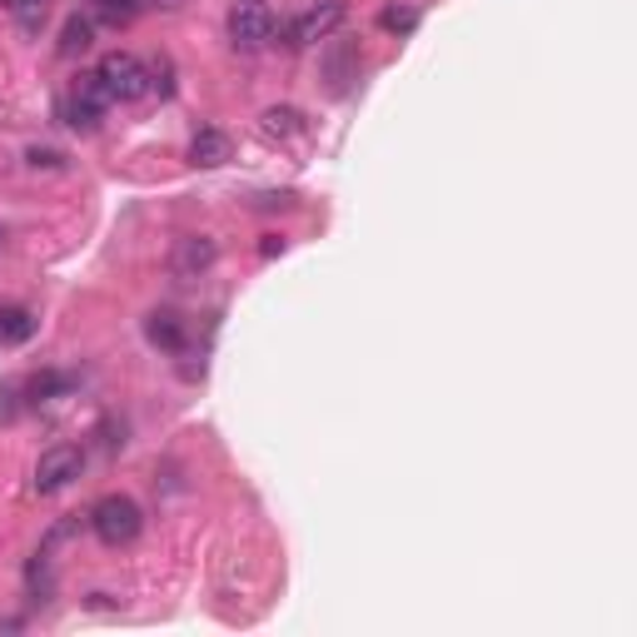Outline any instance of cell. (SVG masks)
<instances>
[{"mask_svg": "<svg viewBox=\"0 0 637 637\" xmlns=\"http://www.w3.org/2000/svg\"><path fill=\"white\" fill-rule=\"evenodd\" d=\"M230 155H234V140L224 135V130H199V135L189 140V165H199V169L230 165Z\"/></svg>", "mask_w": 637, "mask_h": 637, "instance_id": "9", "label": "cell"}, {"mask_svg": "<svg viewBox=\"0 0 637 637\" xmlns=\"http://www.w3.org/2000/svg\"><path fill=\"white\" fill-rule=\"evenodd\" d=\"M160 6H175V0H160Z\"/></svg>", "mask_w": 637, "mask_h": 637, "instance_id": "20", "label": "cell"}, {"mask_svg": "<svg viewBox=\"0 0 637 637\" xmlns=\"http://www.w3.org/2000/svg\"><path fill=\"white\" fill-rule=\"evenodd\" d=\"M230 41L240 51H264L274 41V11L270 0H234L230 6Z\"/></svg>", "mask_w": 637, "mask_h": 637, "instance_id": "3", "label": "cell"}, {"mask_svg": "<svg viewBox=\"0 0 637 637\" xmlns=\"http://www.w3.org/2000/svg\"><path fill=\"white\" fill-rule=\"evenodd\" d=\"M329 41H334V35H329ZM359 65H364V55H359V45H354V41H334V45H329V55H325L329 90H334V95H344L349 85L359 80Z\"/></svg>", "mask_w": 637, "mask_h": 637, "instance_id": "8", "label": "cell"}, {"mask_svg": "<svg viewBox=\"0 0 637 637\" xmlns=\"http://www.w3.org/2000/svg\"><path fill=\"white\" fill-rule=\"evenodd\" d=\"M140 528H145V513H140V503L125 498V493H105L90 508V534L100 538L105 548H130L140 538Z\"/></svg>", "mask_w": 637, "mask_h": 637, "instance_id": "1", "label": "cell"}, {"mask_svg": "<svg viewBox=\"0 0 637 637\" xmlns=\"http://www.w3.org/2000/svg\"><path fill=\"white\" fill-rule=\"evenodd\" d=\"M260 254H264V260H274V254H284V240H279V234H264V240H260Z\"/></svg>", "mask_w": 637, "mask_h": 637, "instance_id": "19", "label": "cell"}, {"mask_svg": "<svg viewBox=\"0 0 637 637\" xmlns=\"http://www.w3.org/2000/svg\"><path fill=\"white\" fill-rule=\"evenodd\" d=\"M35 339V314L21 309V304H0V344L15 349V344H31Z\"/></svg>", "mask_w": 637, "mask_h": 637, "instance_id": "11", "label": "cell"}, {"mask_svg": "<svg viewBox=\"0 0 637 637\" xmlns=\"http://www.w3.org/2000/svg\"><path fill=\"white\" fill-rule=\"evenodd\" d=\"M349 21V6L344 0H319V6H309V11L299 15V21L289 25V51H304V45H319L329 41V35H339V25Z\"/></svg>", "mask_w": 637, "mask_h": 637, "instance_id": "4", "label": "cell"}, {"mask_svg": "<svg viewBox=\"0 0 637 637\" xmlns=\"http://www.w3.org/2000/svg\"><path fill=\"white\" fill-rule=\"evenodd\" d=\"M260 135L264 140H294V135H304V116L294 110V105H274V110H264V116H260Z\"/></svg>", "mask_w": 637, "mask_h": 637, "instance_id": "12", "label": "cell"}, {"mask_svg": "<svg viewBox=\"0 0 637 637\" xmlns=\"http://www.w3.org/2000/svg\"><path fill=\"white\" fill-rule=\"evenodd\" d=\"M95 75L105 80L110 100H140V95H150V65L130 51H110Z\"/></svg>", "mask_w": 637, "mask_h": 637, "instance_id": "2", "label": "cell"}, {"mask_svg": "<svg viewBox=\"0 0 637 637\" xmlns=\"http://www.w3.org/2000/svg\"><path fill=\"white\" fill-rule=\"evenodd\" d=\"M150 90L175 95V65H169V61H155V65H150Z\"/></svg>", "mask_w": 637, "mask_h": 637, "instance_id": "18", "label": "cell"}, {"mask_svg": "<svg viewBox=\"0 0 637 637\" xmlns=\"http://www.w3.org/2000/svg\"><path fill=\"white\" fill-rule=\"evenodd\" d=\"M110 90H105L100 75H80V80L70 85V100H65V116H70L75 130H95L100 125V116L110 110Z\"/></svg>", "mask_w": 637, "mask_h": 637, "instance_id": "6", "label": "cell"}, {"mask_svg": "<svg viewBox=\"0 0 637 637\" xmlns=\"http://www.w3.org/2000/svg\"><path fill=\"white\" fill-rule=\"evenodd\" d=\"M90 41H95V25L85 21V15H70L65 31H61V55H65V61H75V55L90 51Z\"/></svg>", "mask_w": 637, "mask_h": 637, "instance_id": "13", "label": "cell"}, {"mask_svg": "<svg viewBox=\"0 0 637 637\" xmlns=\"http://www.w3.org/2000/svg\"><path fill=\"white\" fill-rule=\"evenodd\" d=\"M65 388H75L70 374H45V378H35V384H31V394L35 398H51V394H65Z\"/></svg>", "mask_w": 637, "mask_h": 637, "instance_id": "17", "label": "cell"}, {"mask_svg": "<svg viewBox=\"0 0 637 637\" xmlns=\"http://www.w3.org/2000/svg\"><path fill=\"white\" fill-rule=\"evenodd\" d=\"M80 469H85V453L75 449V443H55V449H45L41 463H35V493L70 488V483L80 479Z\"/></svg>", "mask_w": 637, "mask_h": 637, "instance_id": "5", "label": "cell"}, {"mask_svg": "<svg viewBox=\"0 0 637 637\" xmlns=\"http://www.w3.org/2000/svg\"><path fill=\"white\" fill-rule=\"evenodd\" d=\"M11 11H15V25H21L25 35H41L45 15H51V0H11Z\"/></svg>", "mask_w": 637, "mask_h": 637, "instance_id": "15", "label": "cell"}, {"mask_svg": "<svg viewBox=\"0 0 637 637\" xmlns=\"http://www.w3.org/2000/svg\"><path fill=\"white\" fill-rule=\"evenodd\" d=\"M105 25H130L140 15V0H90Z\"/></svg>", "mask_w": 637, "mask_h": 637, "instance_id": "16", "label": "cell"}, {"mask_svg": "<svg viewBox=\"0 0 637 637\" xmlns=\"http://www.w3.org/2000/svg\"><path fill=\"white\" fill-rule=\"evenodd\" d=\"M145 339L155 349H165V354H185V319H179V314H169V309H155L145 319Z\"/></svg>", "mask_w": 637, "mask_h": 637, "instance_id": "10", "label": "cell"}, {"mask_svg": "<svg viewBox=\"0 0 637 637\" xmlns=\"http://www.w3.org/2000/svg\"><path fill=\"white\" fill-rule=\"evenodd\" d=\"M418 21H424L418 6H384V11H378V25H384L388 35H414Z\"/></svg>", "mask_w": 637, "mask_h": 637, "instance_id": "14", "label": "cell"}, {"mask_svg": "<svg viewBox=\"0 0 637 637\" xmlns=\"http://www.w3.org/2000/svg\"><path fill=\"white\" fill-rule=\"evenodd\" d=\"M215 260H220V244L209 240V234H179L175 250H169V274L175 279H199Z\"/></svg>", "mask_w": 637, "mask_h": 637, "instance_id": "7", "label": "cell"}]
</instances>
